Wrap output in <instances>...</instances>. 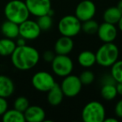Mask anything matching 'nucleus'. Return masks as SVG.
Here are the masks:
<instances>
[{
    "label": "nucleus",
    "instance_id": "f257e3e1",
    "mask_svg": "<svg viewBox=\"0 0 122 122\" xmlns=\"http://www.w3.org/2000/svg\"><path fill=\"white\" fill-rule=\"evenodd\" d=\"M10 57L13 65L17 70L27 71L38 65L40 59V54L34 47L25 44L17 46Z\"/></svg>",
    "mask_w": 122,
    "mask_h": 122
},
{
    "label": "nucleus",
    "instance_id": "f03ea898",
    "mask_svg": "<svg viewBox=\"0 0 122 122\" xmlns=\"http://www.w3.org/2000/svg\"><path fill=\"white\" fill-rule=\"evenodd\" d=\"M4 15L8 20L20 24L29 19L30 13L28 9L25 1L11 0L7 3L4 7Z\"/></svg>",
    "mask_w": 122,
    "mask_h": 122
},
{
    "label": "nucleus",
    "instance_id": "7ed1b4c3",
    "mask_svg": "<svg viewBox=\"0 0 122 122\" xmlns=\"http://www.w3.org/2000/svg\"><path fill=\"white\" fill-rule=\"evenodd\" d=\"M119 54V48L114 42L104 43L95 53L96 64L102 67H111L118 60Z\"/></svg>",
    "mask_w": 122,
    "mask_h": 122
},
{
    "label": "nucleus",
    "instance_id": "20e7f679",
    "mask_svg": "<svg viewBox=\"0 0 122 122\" xmlns=\"http://www.w3.org/2000/svg\"><path fill=\"white\" fill-rule=\"evenodd\" d=\"M82 22L75 15L64 16L58 23V30L59 34L66 37L74 38L81 31Z\"/></svg>",
    "mask_w": 122,
    "mask_h": 122
},
{
    "label": "nucleus",
    "instance_id": "39448f33",
    "mask_svg": "<svg viewBox=\"0 0 122 122\" xmlns=\"http://www.w3.org/2000/svg\"><path fill=\"white\" fill-rule=\"evenodd\" d=\"M81 118L85 122H104L105 119V109L103 104L93 100L84 106Z\"/></svg>",
    "mask_w": 122,
    "mask_h": 122
},
{
    "label": "nucleus",
    "instance_id": "423d86ee",
    "mask_svg": "<svg viewBox=\"0 0 122 122\" xmlns=\"http://www.w3.org/2000/svg\"><path fill=\"white\" fill-rule=\"evenodd\" d=\"M51 68L55 75L64 77L70 75L74 70V62L66 54H56L51 62Z\"/></svg>",
    "mask_w": 122,
    "mask_h": 122
},
{
    "label": "nucleus",
    "instance_id": "0eeeda50",
    "mask_svg": "<svg viewBox=\"0 0 122 122\" xmlns=\"http://www.w3.org/2000/svg\"><path fill=\"white\" fill-rule=\"evenodd\" d=\"M82 86L83 84L80 81V77L72 74L64 77L60 85L64 95L68 98H74L77 96L81 91Z\"/></svg>",
    "mask_w": 122,
    "mask_h": 122
},
{
    "label": "nucleus",
    "instance_id": "6e6552de",
    "mask_svg": "<svg viewBox=\"0 0 122 122\" xmlns=\"http://www.w3.org/2000/svg\"><path fill=\"white\" fill-rule=\"evenodd\" d=\"M32 85L39 92H48L56 84L54 77L47 71L36 72L31 79Z\"/></svg>",
    "mask_w": 122,
    "mask_h": 122
},
{
    "label": "nucleus",
    "instance_id": "1a4fd4ad",
    "mask_svg": "<svg viewBox=\"0 0 122 122\" xmlns=\"http://www.w3.org/2000/svg\"><path fill=\"white\" fill-rule=\"evenodd\" d=\"M30 15L39 18L43 15L49 14L52 10L50 0H25Z\"/></svg>",
    "mask_w": 122,
    "mask_h": 122
},
{
    "label": "nucleus",
    "instance_id": "9d476101",
    "mask_svg": "<svg viewBox=\"0 0 122 122\" xmlns=\"http://www.w3.org/2000/svg\"><path fill=\"white\" fill-rule=\"evenodd\" d=\"M41 29L39 28L37 21L27 19L19 24V36L26 40H34L40 35Z\"/></svg>",
    "mask_w": 122,
    "mask_h": 122
},
{
    "label": "nucleus",
    "instance_id": "9b49d317",
    "mask_svg": "<svg viewBox=\"0 0 122 122\" xmlns=\"http://www.w3.org/2000/svg\"><path fill=\"white\" fill-rule=\"evenodd\" d=\"M96 14V6L91 0H83L75 8V15L81 22L92 19Z\"/></svg>",
    "mask_w": 122,
    "mask_h": 122
},
{
    "label": "nucleus",
    "instance_id": "f8f14e48",
    "mask_svg": "<svg viewBox=\"0 0 122 122\" xmlns=\"http://www.w3.org/2000/svg\"><path fill=\"white\" fill-rule=\"evenodd\" d=\"M97 35L103 43H112L117 38L118 29L115 24L104 22L99 25Z\"/></svg>",
    "mask_w": 122,
    "mask_h": 122
},
{
    "label": "nucleus",
    "instance_id": "ddd939ff",
    "mask_svg": "<svg viewBox=\"0 0 122 122\" xmlns=\"http://www.w3.org/2000/svg\"><path fill=\"white\" fill-rule=\"evenodd\" d=\"M24 113L25 120L28 122H42L45 120V111L39 105H29Z\"/></svg>",
    "mask_w": 122,
    "mask_h": 122
},
{
    "label": "nucleus",
    "instance_id": "4468645a",
    "mask_svg": "<svg viewBox=\"0 0 122 122\" xmlns=\"http://www.w3.org/2000/svg\"><path fill=\"white\" fill-rule=\"evenodd\" d=\"M74 41L72 38L61 35L54 44V52L56 54L68 55L74 49Z\"/></svg>",
    "mask_w": 122,
    "mask_h": 122
},
{
    "label": "nucleus",
    "instance_id": "2eb2a0df",
    "mask_svg": "<svg viewBox=\"0 0 122 122\" xmlns=\"http://www.w3.org/2000/svg\"><path fill=\"white\" fill-rule=\"evenodd\" d=\"M15 90V85L9 77L0 75V97L9 98L12 96Z\"/></svg>",
    "mask_w": 122,
    "mask_h": 122
},
{
    "label": "nucleus",
    "instance_id": "dca6fc26",
    "mask_svg": "<svg viewBox=\"0 0 122 122\" xmlns=\"http://www.w3.org/2000/svg\"><path fill=\"white\" fill-rule=\"evenodd\" d=\"M47 93V100L49 105H53V106H57V105H60L65 97L60 85H58L57 83Z\"/></svg>",
    "mask_w": 122,
    "mask_h": 122
},
{
    "label": "nucleus",
    "instance_id": "f3484780",
    "mask_svg": "<svg viewBox=\"0 0 122 122\" xmlns=\"http://www.w3.org/2000/svg\"><path fill=\"white\" fill-rule=\"evenodd\" d=\"M1 32L6 38L17 39L19 36V24L6 19L1 26Z\"/></svg>",
    "mask_w": 122,
    "mask_h": 122
},
{
    "label": "nucleus",
    "instance_id": "a211bd4d",
    "mask_svg": "<svg viewBox=\"0 0 122 122\" xmlns=\"http://www.w3.org/2000/svg\"><path fill=\"white\" fill-rule=\"evenodd\" d=\"M78 63L83 68H90L96 64V56L90 50H84L80 52L77 58Z\"/></svg>",
    "mask_w": 122,
    "mask_h": 122
},
{
    "label": "nucleus",
    "instance_id": "6ab92c4d",
    "mask_svg": "<svg viewBox=\"0 0 122 122\" xmlns=\"http://www.w3.org/2000/svg\"><path fill=\"white\" fill-rule=\"evenodd\" d=\"M16 47L17 44L16 42L14 41V39L6 37L0 39V56L2 57L11 56Z\"/></svg>",
    "mask_w": 122,
    "mask_h": 122
},
{
    "label": "nucleus",
    "instance_id": "aec40b11",
    "mask_svg": "<svg viewBox=\"0 0 122 122\" xmlns=\"http://www.w3.org/2000/svg\"><path fill=\"white\" fill-rule=\"evenodd\" d=\"M122 14L117 7H110L105 9L103 14L104 22L112 24H117L120 19Z\"/></svg>",
    "mask_w": 122,
    "mask_h": 122
},
{
    "label": "nucleus",
    "instance_id": "412c9836",
    "mask_svg": "<svg viewBox=\"0 0 122 122\" xmlns=\"http://www.w3.org/2000/svg\"><path fill=\"white\" fill-rule=\"evenodd\" d=\"M2 120L4 122H25V117L24 113L22 111L16 110V109H11L8 110L4 115L2 116Z\"/></svg>",
    "mask_w": 122,
    "mask_h": 122
},
{
    "label": "nucleus",
    "instance_id": "4be33fe9",
    "mask_svg": "<svg viewBox=\"0 0 122 122\" xmlns=\"http://www.w3.org/2000/svg\"><path fill=\"white\" fill-rule=\"evenodd\" d=\"M116 84H106L103 85L100 89V95L105 100H112L118 95L116 90Z\"/></svg>",
    "mask_w": 122,
    "mask_h": 122
},
{
    "label": "nucleus",
    "instance_id": "5701e85b",
    "mask_svg": "<svg viewBox=\"0 0 122 122\" xmlns=\"http://www.w3.org/2000/svg\"><path fill=\"white\" fill-rule=\"evenodd\" d=\"M99 25H100V24H99L96 21L92 19H90V20L82 22L81 30L83 31V32H85V34L92 35V34H97Z\"/></svg>",
    "mask_w": 122,
    "mask_h": 122
},
{
    "label": "nucleus",
    "instance_id": "b1692460",
    "mask_svg": "<svg viewBox=\"0 0 122 122\" xmlns=\"http://www.w3.org/2000/svg\"><path fill=\"white\" fill-rule=\"evenodd\" d=\"M110 75L116 83H122V60H117L111 65Z\"/></svg>",
    "mask_w": 122,
    "mask_h": 122
},
{
    "label": "nucleus",
    "instance_id": "393cba45",
    "mask_svg": "<svg viewBox=\"0 0 122 122\" xmlns=\"http://www.w3.org/2000/svg\"><path fill=\"white\" fill-rule=\"evenodd\" d=\"M37 23L42 31L49 30L52 28L53 25L52 16L49 15V14H46V15H43L41 17H39L38 18Z\"/></svg>",
    "mask_w": 122,
    "mask_h": 122
},
{
    "label": "nucleus",
    "instance_id": "a878e982",
    "mask_svg": "<svg viewBox=\"0 0 122 122\" xmlns=\"http://www.w3.org/2000/svg\"><path fill=\"white\" fill-rule=\"evenodd\" d=\"M29 105V100L24 96L18 97L14 102V108L22 112L25 111Z\"/></svg>",
    "mask_w": 122,
    "mask_h": 122
},
{
    "label": "nucleus",
    "instance_id": "bb28decb",
    "mask_svg": "<svg viewBox=\"0 0 122 122\" xmlns=\"http://www.w3.org/2000/svg\"><path fill=\"white\" fill-rule=\"evenodd\" d=\"M80 80L81 83L85 85H91L95 80V74L90 70H84L80 75Z\"/></svg>",
    "mask_w": 122,
    "mask_h": 122
},
{
    "label": "nucleus",
    "instance_id": "cd10ccee",
    "mask_svg": "<svg viewBox=\"0 0 122 122\" xmlns=\"http://www.w3.org/2000/svg\"><path fill=\"white\" fill-rule=\"evenodd\" d=\"M8 110H9V104L7 99L0 97V116H3Z\"/></svg>",
    "mask_w": 122,
    "mask_h": 122
},
{
    "label": "nucleus",
    "instance_id": "c85d7f7f",
    "mask_svg": "<svg viewBox=\"0 0 122 122\" xmlns=\"http://www.w3.org/2000/svg\"><path fill=\"white\" fill-rule=\"evenodd\" d=\"M56 54L55 52H53L51 50H46L45 52L43 54V59L47 63H51L53 59H54Z\"/></svg>",
    "mask_w": 122,
    "mask_h": 122
},
{
    "label": "nucleus",
    "instance_id": "c756f323",
    "mask_svg": "<svg viewBox=\"0 0 122 122\" xmlns=\"http://www.w3.org/2000/svg\"><path fill=\"white\" fill-rule=\"evenodd\" d=\"M115 114L118 119H122V99L115 104Z\"/></svg>",
    "mask_w": 122,
    "mask_h": 122
},
{
    "label": "nucleus",
    "instance_id": "7c9ffc66",
    "mask_svg": "<svg viewBox=\"0 0 122 122\" xmlns=\"http://www.w3.org/2000/svg\"><path fill=\"white\" fill-rule=\"evenodd\" d=\"M102 84L103 85H106V84H116V82L113 79V77L111 76V75H106L102 79Z\"/></svg>",
    "mask_w": 122,
    "mask_h": 122
},
{
    "label": "nucleus",
    "instance_id": "2f4dec72",
    "mask_svg": "<svg viewBox=\"0 0 122 122\" xmlns=\"http://www.w3.org/2000/svg\"><path fill=\"white\" fill-rule=\"evenodd\" d=\"M16 44L17 46H23V45H25L26 44V39H24L23 37H20L17 39L16 41Z\"/></svg>",
    "mask_w": 122,
    "mask_h": 122
},
{
    "label": "nucleus",
    "instance_id": "473e14b6",
    "mask_svg": "<svg viewBox=\"0 0 122 122\" xmlns=\"http://www.w3.org/2000/svg\"><path fill=\"white\" fill-rule=\"evenodd\" d=\"M115 86H116V90H117L118 95H122V83H116Z\"/></svg>",
    "mask_w": 122,
    "mask_h": 122
},
{
    "label": "nucleus",
    "instance_id": "72a5a7b5",
    "mask_svg": "<svg viewBox=\"0 0 122 122\" xmlns=\"http://www.w3.org/2000/svg\"><path fill=\"white\" fill-rule=\"evenodd\" d=\"M104 122H118V118L115 117H110V118H105Z\"/></svg>",
    "mask_w": 122,
    "mask_h": 122
},
{
    "label": "nucleus",
    "instance_id": "f704fd0d",
    "mask_svg": "<svg viewBox=\"0 0 122 122\" xmlns=\"http://www.w3.org/2000/svg\"><path fill=\"white\" fill-rule=\"evenodd\" d=\"M117 25H118V29H120V31H121L122 32V16H121V18H120V20H119Z\"/></svg>",
    "mask_w": 122,
    "mask_h": 122
},
{
    "label": "nucleus",
    "instance_id": "c9c22d12",
    "mask_svg": "<svg viewBox=\"0 0 122 122\" xmlns=\"http://www.w3.org/2000/svg\"><path fill=\"white\" fill-rule=\"evenodd\" d=\"M116 7L118 8V9L120 11V13L122 14V0H120V1H119V3H118V4H117Z\"/></svg>",
    "mask_w": 122,
    "mask_h": 122
}]
</instances>
